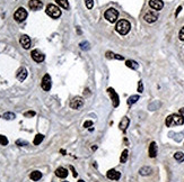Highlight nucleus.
<instances>
[{
	"label": "nucleus",
	"instance_id": "29",
	"mask_svg": "<svg viewBox=\"0 0 184 182\" xmlns=\"http://www.w3.org/2000/svg\"><path fill=\"white\" fill-rule=\"evenodd\" d=\"M79 46H80V48L82 50V51H87V50H89L91 48V46H89V43L88 42H81L80 44H79Z\"/></svg>",
	"mask_w": 184,
	"mask_h": 182
},
{
	"label": "nucleus",
	"instance_id": "10",
	"mask_svg": "<svg viewBox=\"0 0 184 182\" xmlns=\"http://www.w3.org/2000/svg\"><path fill=\"white\" fill-rule=\"evenodd\" d=\"M28 7L31 8V10H41L43 8V2L41 0H29L28 2Z\"/></svg>",
	"mask_w": 184,
	"mask_h": 182
},
{
	"label": "nucleus",
	"instance_id": "16",
	"mask_svg": "<svg viewBox=\"0 0 184 182\" xmlns=\"http://www.w3.org/2000/svg\"><path fill=\"white\" fill-rule=\"evenodd\" d=\"M68 174H69L68 170L65 169V167H62V166H60V167H58L55 170V175L58 178H60V179H66V178L68 177Z\"/></svg>",
	"mask_w": 184,
	"mask_h": 182
},
{
	"label": "nucleus",
	"instance_id": "12",
	"mask_svg": "<svg viewBox=\"0 0 184 182\" xmlns=\"http://www.w3.org/2000/svg\"><path fill=\"white\" fill-rule=\"evenodd\" d=\"M149 6H150V8L154 9V10L159 11L163 9L164 2H163V0H149Z\"/></svg>",
	"mask_w": 184,
	"mask_h": 182
},
{
	"label": "nucleus",
	"instance_id": "34",
	"mask_svg": "<svg viewBox=\"0 0 184 182\" xmlns=\"http://www.w3.org/2000/svg\"><path fill=\"white\" fill-rule=\"evenodd\" d=\"M144 91V84H142V81H139L138 82V92L141 93Z\"/></svg>",
	"mask_w": 184,
	"mask_h": 182
},
{
	"label": "nucleus",
	"instance_id": "33",
	"mask_svg": "<svg viewBox=\"0 0 184 182\" xmlns=\"http://www.w3.org/2000/svg\"><path fill=\"white\" fill-rule=\"evenodd\" d=\"M179 38L180 41H184V26L181 28V31L179 33Z\"/></svg>",
	"mask_w": 184,
	"mask_h": 182
},
{
	"label": "nucleus",
	"instance_id": "11",
	"mask_svg": "<svg viewBox=\"0 0 184 182\" xmlns=\"http://www.w3.org/2000/svg\"><path fill=\"white\" fill-rule=\"evenodd\" d=\"M31 56H32V59L35 61V62H38V63H41V62H43L44 59H45V56H44V54L41 52V51H38V50H34L32 51V53H31Z\"/></svg>",
	"mask_w": 184,
	"mask_h": 182
},
{
	"label": "nucleus",
	"instance_id": "37",
	"mask_svg": "<svg viewBox=\"0 0 184 182\" xmlns=\"http://www.w3.org/2000/svg\"><path fill=\"white\" fill-rule=\"evenodd\" d=\"M181 10H182V6H179V7H177V9H176V11H175V16H177Z\"/></svg>",
	"mask_w": 184,
	"mask_h": 182
},
{
	"label": "nucleus",
	"instance_id": "41",
	"mask_svg": "<svg viewBox=\"0 0 184 182\" xmlns=\"http://www.w3.org/2000/svg\"><path fill=\"white\" fill-rule=\"evenodd\" d=\"M62 182H68V181H62Z\"/></svg>",
	"mask_w": 184,
	"mask_h": 182
},
{
	"label": "nucleus",
	"instance_id": "6",
	"mask_svg": "<svg viewBox=\"0 0 184 182\" xmlns=\"http://www.w3.org/2000/svg\"><path fill=\"white\" fill-rule=\"evenodd\" d=\"M144 19L148 24H152V23H155L158 19V14L152 10L147 11L146 14H145V16H144Z\"/></svg>",
	"mask_w": 184,
	"mask_h": 182
},
{
	"label": "nucleus",
	"instance_id": "15",
	"mask_svg": "<svg viewBox=\"0 0 184 182\" xmlns=\"http://www.w3.org/2000/svg\"><path fill=\"white\" fill-rule=\"evenodd\" d=\"M106 177L110 179V180H114V181H116V180H119L120 178H121V173L119 171H116V170H108L106 172Z\"/></svg>",
	"mask_w": 184,
	"mask_h": 182
},
{
	"label": "nucleus",
	"instance_id": "17",
	"mask_svg": "<svg viewBox=\"0 0 184 182\" xmlns=\"http://www.w3.org/2000/svg\"><path fill=\"white\" fill-rule=\"evenodd\" d=\"M16 78L21 81V82H23V81L27 78V70L25 69V68H21V69L17 71Z\"/></svg>",
	"mask_w": 184,
	"mask_h": 182
},
{
	"label": "nucleus",
	"instance_id": "8",
	"mask_svg": "<svg viewBox=\"0 0 184 182\" xmlns=\"http://www.w3.org/2000/svg\"><path fill=\"white\" fill-rule=\"evenodd\" d=\"M84 106V99L81 97H75L72 98V100L70 101V107L72 109H80Z\"/></svg>",
	"mask_w": 184,
	"mask_h": 182
},
{
	"label": "nucleus",
	"instance_id": "23",
	"mask_svg": "<svg viewBox=\"0 0 184 182\" xmlns=\"http://www.w3.org/2000/svg\"><path fill=\"white\" fill-rule=\"evenodd\" d=\"M44 139V135L43 134H38L35 136V138L33 141V144L34 145H40L42 143V141Z\"/></svg>",
	"mask_w": 184,
	"mask_h": 182
},
{
	"label": "nucleus",
	"instance_id": "1",
	"mask_svg": "<svg viewBox=\"0 0 184 182\" xmlns=\"http://www.w3.org/2000/svg\"><path fill=\"white\" fill-rule=\"evenodd\" d=\"M165 124L167 127H174V126H181L184 124V117L181 114H172L167 116Z\"/></svg>",
	"mask_w": 184,
	"mask_h": 182
},
{
	"label": "nucleus",
	"instance_id": "3",
	"mask_svg": "<svg viewBox=\"0 0 184 182\" xmlns=\"http://www.w3.org/2000/svg\"><path fill=\"white\" fill-rule=\"evenodd\" d=\"M46 15L50 16L51 18H54V19H57V18H59L61 16V10H60L59 7H57L55 5H52V4H50V5L46 6Z\"/></svg>",
	"mask_w": 184,
	"mask_h": 182
},
{
	"label": "nucleus",
	"instance_id": "5",
	"mask_svg": "<svg viewBox=\"0 0 184 182\" xmlns=\"http://www.w3.org/2000/svg\"><path fill=\"white\" fill-rule=\"evenodd\" d=\"M26 18H27V11L25 10V8H23V7H19V8L15 11V14H14V19H15L17 23L24 22Z\"/></svg>",
	"mask_w": 184,
	"mask_h": 182
},
{
	"label": "nucleus",
	"instance_id": "24",
	"mask_svg": "<svg viewBox=\"0 0 184 182\" xmlns=\"http://www.w3.org/2000/svg\"><path fill=\"white\" fill-rule=\"evenodd\" d=\"M174 159L180 163H182V162H184V153L183 152H176L174 154Z\"/></svg>",
	"mask_w": 184,
	"mask_h": 182
},
{
	"label": "nucleus",
	"instance_id": "14",
	"mask_svg": "<svg viewBox=\"0 0 184 182\" xmlns=\"http://www.w3.org/2000/svg\"><path fill=\"white\" fill-rule=\"evenodd\" d=\"M19 43L22 45L23 47L25 48V50H28V48L31 47V38L28 37L27 35H22L21 38H19Z\"/></svg>",
	"mask_w": 184,
	"mask_h": 182
},
{
	"label": "nucleus",
	"instance_id": "26",
	"mask_svg": "<svg viewBox=\"0 0 184 182\" xmlns=\"http://www.w3.org/2000/svg\"><path fill=\"white\" fill-rule=\"evenodd\" d=\"M128 154H129V151L124 150L122 152V154L120 156V163H125L128 161Z\"/></svg>",
	"mask_w": 184,
	"mask_h": 182
},
{
	"label": "nucleus",
	"instance_id": "27",
	"mask_svg": "<svg viewBox=\"0 0 184 182\" xmlns=\"http://www.w3.org/2000/svg\"><path fill=\"white\" fill-rule=\"evenodd\" d=\"M2 117H4V119H6V120H13V119L16 118V115L14 113H5L2 115Z\"/></svg>",
	"mask_w": 184,
	"mask_h": 182
},
{
	"label": "nucleus",
	"instance_id": "39",
	"mask_svg": "<svg viewBox=\"0 0 184 182\" xmlns=\"http://www.w3.org/2000/svg\"><path fill=\"white\" fill-rule=\"evenodd\" d=\"M180 114H181V115L184 114V108H181V109H180Z\"/></svg>",
	"mask_w": 184,
	"mask_h": 182
},
{
	"label": "nucleus",
	"instance_id": "19",
	"mask_svg": "<svg viewBox=\"0 0 184 182\" xmlns=\"http://www.w3.org/2000/svg\"><path fill=\"white\" fill-rule=\"evenodd\" d=\"M152 172V169L150 166H142L139 170V174L142 177H147V175H150Z\"/></svg>",
	"mask_w": 184,
	"mask_h": 182
},
{
	"label": "nucleus",
	"instance_id": "13",
	"mask_svg": "<svg viewBox=\"0 0 184 182\" xmlns=\"http://www.w3.org/2000/svg\"><path fill=\"white\" fill-rule=\"evenodd\" d=\"M157 152H158V147L157 144L155 142H152L150 145H149V149H148V154H149V157H156L157 156Z\"/></svg>",
	"mask_w": 184,
	"mask_h": 182
},
{
	"label": "nucleus",
	"instance_id": "35",
	"mask_svg": "<svg viewBox=\"0 0 184 182\" xmlns=\"http://www.w3.org/2000/svg\"><path fill=\"white\" fill-rule=\"evenodd\" d=\"M16 144L18 145V146H24V145H27V142L22 141V139H18V141L16 142Z\"/></svg>",
	"mask_w": 184,
	"mask_h": 182
},
{
	"label": "nucleus",
	"instance_id": "31",
	"mask_svg": "<svg viewBox=\"0 0 184 182\" xmlns=\"http://www.w3.org/2000/svg\"><path fill=\"white\" fill-rule=\"evenodd\" d=\"M85 4H86L87 9H92L94 7V0H85Z\"/></svg>",
	"mask_w": 184,
	"mask_h": 182
},
{
	"label": "nucleus",
	"instance_id": "22",
	"mask_svg": "<svg viewBox=\"0 0 184 182\" xmlns=\"http://www.w3.org/2000/svg\"><path fill=\"white\" fill-rule=\"evenodd\" d=\"M125 65L132 70H137L139 68V64H138L135 61H132V60H128V61L125 62Z\"/></svg>",
	"mask_w": 184,
	"mask_h": 182
},
{
	"label": "nucleus",
	"instance_id": "18",
	"mask_svg": "<svg viewBox=\"0 0 184 182\" xmlns=\"http://www.w3.org/2000/svg\"><path fill=\"white\" fill-rule=\"evenodd\" d=\"M129 124H130V119H129L128 117H123L122 119H121V122H120V124H119L120 129H121L123 133H125V130H127V128H128Z\"/></svg>",
	"mask_w": 184,
	"mask_h": 182
},
{
	"label": "nucleus",
	"instance_id": "32",
	"mask_svg": "<svg viewBox=\"0 0 184 182\" xmlns=\"http://www.w3.org/2000/svg\"><path fill=\"white\" fill-rule=\"evenodd\" d=\"M35 116V111H26V113H24V117L26 118H31V117H34Z\"/></svg>",
	"mask_w": 184,
	"mask_h": 182
},
{
	"label": "nucleus",
	"instance_id": "21",
	"mask_svg": "<svg viewBox=\"0 0 184 182\" xmlns=\"http://www.w3.org/2000/svg\"><path fill=\"white\" fill-rule=\"evenodd\" d=\"M29 178H31V180H33V181H38V180L42 178V173L40 171H33V172H31Z\"/></svg>",
	"mask_w": 184,
	"mask_h": 182
},
{
	"label": "nucleus",
	"instance_id": "36",
	"mask_svg": "<svg viewBox=\"0 0 184 182\" xmlns=\"http://www.w3.org/2000/svg\"><path fill=\"white\" fill-rule=\"evenodd\" d=\"M92 125H93V122L88 120V122H85V123H84V127H85V128H88V127L92 126Z\"/></svg>",
	"mask_w": 184,
	"mask_h": 182
},
{
	"label": "nucleus",
	"instance_id": "4",
	"mask_svg": "<svg viewBox=\"0 0 184 182\" xmlns=\"http://www.w3.org/2000/svg\"><path fill=\"white\" fill-rule=\"evenodd\" d=\"M104 17L108 23H115L118 20V17H119V11L114 8H110L104 12Z\"/></svg>",
	"mask_w": 184,
	"mask_h": 182
},
{
	"label": "nucleus",
	"instance_id": "38",
	"mask_svg": "<svg viewBox=\"0 0 184 182\" xmlns=\"http://www.w3.org/2000/svg\"><path fill=\"white\" fill-rule=\"evenodd\" d=\"M70 169H71V170H72V172H74V177L76 178V177H77V172L75 171V169H74V166H70Z\"/></svg>",
	"mask_w": 184,
	"mask_h": 182
},
{
	"label": "nucleus",
	"instance_id": "28",
	"mask_svg": "<svg viewBox=\"0 0 184 182\" xmlns=\"http://www.w3.org/2000/svg\"><path fill=\"white\" fill-rule=\"evenodd\" d=\"M139 98L140 97L138 96V95H135V96H131L129 99H128V105H133V103H135V102L139 100Z\"/></svg>",
	"mask_w": 184,
	"mask_h": 182
},
{
	"label": "nucleus",
	"instance_id": "7",
	"mask_svg": "<svg viewBox=\"0 0 184 182\" xmlns=\"http://www.w3.org/2000/svg\"><path fill=\"white\" fill-rule=\"evenodd\" d=\"M51 86H52V80H51V76L49 74H45L42 79V82H41V87L44 91H50L51 89Z\"/></svg>",
	"mask_w": 184,
	"mask_h": 182
},
{
	"label": "nucleus",
	"instance_id": "9",
	"mask_svg": "<svg viewBox=\"0 0 184 182\" xmlns=\"http://www.w3.org/2000/svg\"><path fill=\"white\" fill-rule=\"evenodd\" d=\"M107 93L110 95L111 97V99H112V103H113L114 107H118L120 103V99H119V96H118V93L115 92L113 88H108L107 89Z\"/></svg>",
	"mask_w": 184,
	"mask_h": 182
},
{
	"label": "nucleus",
	"instance_id": "40",
	"mask_svg": "<svg viewBox=\"0 0 184 182\" xmlns=\"http://www.w3.org/2000/svg\"><path fill=\"white\" fill-rule=\"evenodd\" d=\"M78 182H85L84 180H78Z\"/></svg>",
	"mask_w": 184,
	"mask_h": 182
},
{
	"label": "nucleus",
	"instance_id": "30",
	"mask_svg": "<svg viewBox=\"0 0 184 182\" xmlns=\"http://www.w3.org/2000/svg\"><path fill=\"white\" fill-rule=\"evenodd\" d=\"M0 145H2V146L8 145V138L4 135H0Z\"/></svg>",
	"mask_w": 184,
	"mask_h": 182
},
{
	"label": "nucleus",
	"instance_id": "20",
	"mask_svg": "<svg viewBox=\"0 0 184 182\" xmlns=\"http://www.w3.org/2000/svg\"><path fill=\"white\" fill-rule=\"evenodd\" d=\"M105 56L107 58V59H115V60H120V61H122V60H124V58L122 56V55H119V54H115V53H112V52H106L105 53Z\"/></svg>",
	"mask_w": 184,
	"mask_h": 182
},
{
	"label": "nucleus",
	"instance_id": "25",
	"mask_svg": "<svg viewBox=\"0 0 184 182\" xmlns=\"http://www.w3.org/2000/svg\"><path fill=\"white\" fill-rule=\"evenodd\" d=\"M55 1L63 9H69V2H68V0H55Z\"/></svg>",
	"mask_w": 184,
	"mask_h": 182
},
{
	"label": "nucleus",
	"instance_id": "2",
	"mask_svg": "<svg viewBox=\"0 0 184 182\" xmlns=\"http://www.w3.org/2000/svg\"><path fill=\"white\" fill-rule=\"evenodd\" d=\"M130 29H131L130 23L128 22V20H125V19H121L115 25V31L119 33L120 35H127L128 33L130 32Z\"/></svg>",
	"mask_w": 184,
	"mask_h": 182
}]
</instances>
